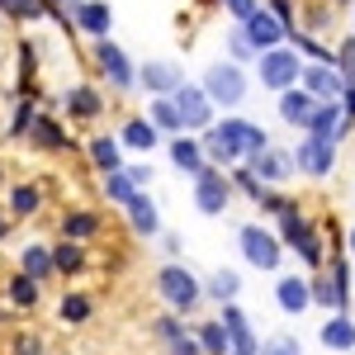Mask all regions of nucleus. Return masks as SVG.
Listing matches in <instances>:
<instances>
[{
  "label": "nucleus",
  "mask_w": 355,
  "mask_h": 355,
  "mask_svg": "<svg viewBox=\"0 0 355 355\" xmlns=\"http://www.w3.org/2000/svg\"><path fill=\"white\" fill-rule=\"evenodd\" d=\"M270 147V137L261 123H251V119H223L214 123L209 133H199V152H204V162L209 166H237L246 157H256V152H266Z\"/></svg>",
  "instance_id": "1"
},
{
  "label": "nucleus",
  "mask_w": 355,
  "mask_h": 355,
  "mask_svg": "<svg viewBox=\"0 0 355 355\" xmlns=\"http://www.w3.org/2000/svg\"><path fill=\"white\" fill-rule=\"evenodd\" d=\"M157 294L166 299V308H171L175 318H185V313H194V308H199V299H204V284H199V275H194L190 266L166 261L162 270H157Z\"/></svg>",
  "instance_id": "2"
},
{
  "label": "nucleus",
  "mask_w": 355,
  "mask_h": 355,
  "mask_svg": "<svg viewBox=\"0 0 355 355\" xmlns=\"http://www.w3.org/2000/svg\"><path fill=\"white\" fill-rule=\"evenodd\" d=\"M199 90L209 95V105L214 110H237L246 100V71L242 67H232V62H214L209 71H204V81H199Z\"/></svg>",
  "instance_id": "3"
},
{
  "label": "nucleus",
  "mask_w": 355,
  "mask_h": 355,
  "mask_svg": "<svg viewBox=\"0 0 355 355\" xmlns=\"http://www.w3.org/2000/svg\"><path fill=\"white\" fill-rule=\"evenodd\" d=\"M237 246H242L246 266H256V270H279L284 246H279V237L266 232L261 223H242V227H237Z\"/></svg>",
  "instance_id": "4"
},
{
  "label": "nucleus",
  "mask_w": 355,
  "mask_h": 355,
  "mask_svg": "<svg viewBox=\"0 0 355 355\" xmlns=\"http://www.w3.org/2000/svg\"><path fill=\"white\" fill-rule=\"evenodd\" d=\"M256 71H261V85L275 90V95H284V90H294L299 85V53L294 48H270V53L256 57Z\"/></svg>",
  "instance_id": "5"
},
{
  "label": "nucleus",
  "mask_w": 355,
  "mask_h": 355,
  "mask_svg": "<svg viewBox=\"0 0 355 355\" xmlns=\"http://www.w3.org/2000/svg\"><path fill=\"white\" fill-rule=\"evenodd\" d=\"M279 246H294V251H299L308 266H318V261H322V242H318L313 223L299 214V204L279 214Z\"/></svg>",
  "instance_id": "6"
},
{
  "label": "nucleus",
  "mask_w": 355,
  "mask_h": 355,
  "mask_svg": "<svg viewBox=\"0 0 355 355\" xmlns=\"http://www.w3.org/2000/svg\"><path fill=\"white\" fill-rule=\"evenodd\" d=\"M227 204H232V180L223 175L218 166H204V171L194 175V209H199L204 218H218Z\"/></svg>",
  "instance_id": "7"
},
{
  "label": "nucleus",
  "mask_w": 355,
  "mask_h": 355,
  "mask_svg": "<svg viewBox=\"0 0 355 355\" xmlns=\"http://www.w3.org/2000/svg\"><path fill=\"white\" fill-rule=\"evenodd\" d=\"M171 105L180 114V133H209V128H214V105H209V95H204L199 85L185 81L171 95Z\"/></svg>",
  "instance_id": "8"
},
{
  "label": "nucleus",
  "mask_w": 355,
  "mask_h": 355,
  "mask_svg": "<svg viewBox=\"0 0 355 355\" xmlns=\"http://www.w3.org/2000/svg\"><path fill=\"white\" fill-rule=\"evenodd\" d=\"M95 67H100V76H105L114 90H128V85L137 81L128 53H123L119 43H110V38H95Z\"/></svg>",
  "instance_id": "9"
},
{
  "label": "nucleus",
  "mask_w": 355,
  "mask_h": 355,
  "mask_svg": "<svg viewBox=\"0 0 355 355\" xmlns=\"http://www.w3.org/2000/svg\"><path fill=\"white\" fill-rule=\"evenodd\" d=\"M237 28H242V38L251 43V53H256V57L270 53V48H284V38H289V33L279 28V19H275L270 10H256V15H251L246 24H237Z\"/></svg>",
  "instance_id": "10"
},
{
  "label": "nucleus",
  "mask_w": 355,
  "mask_h": 355,
  "mask_svg": "<svg viewBox=\"0 0 355 355\" xmlns=\"http://www.w3.org/2000/svg\"><path fill=\"white\" fill-rule=\"evenodd\" d=\"M133 76L142 81V90H147L152 100H162V95H175V90L185 85V71H180L175 62H142Z\"/></svg>",
  "instance_id": "11"
},
{
  "label": "nucleus",
  "mask_w": 355,
  "mask_h": 355,
  "mask_svg": "<svg viewBox=\"0 0 355 355\" xmlns=\"http://www.w3.org/2000/svg\"><path fill=\"white\" fill-rule=\"evenodd\" d=\"M246 171H251L261 185H284V180L294 175V157H289V152H279V147H266V152L246 157Z\"/></svg>",
  "instance_id": "12"
},
{
  "label": "nucleus",
  "mask_w": 355,
  "mask_h": 355,
  "mask_svg": "<svg viewBox=\"0 0 355 355\" xmlns=\"http://www.w3.org/2000/svg\"><path fill=\"white\" fill-rule=\"evenodd\" d=\"M67 24H76L81 33H90V38H110V24H114L110 0H76Z\"/></svg>",
  "instance_id": "13"
},
{
  "label": "nucleus",
  "mask_w": 355,
  "mask_h": 355,
  "mask_svg": "<svg viewBox=\"0 0 355 355\" xmlns=\"http://www.w3.org/2000/svg\"><path fill=\"white\" fill-rule=\"evenodd\" d=\"M299 90H308L318 105H331V100H341L346 81L336 76V67H303L299 71Z\"/></svg>",
  "instance_id": "14"
},
{
  "label": "nucleus",
  "mask_w": 355,
  "mask_h": 355,
  "mask_svg": "<svg viewBox=\"0 0 355 355\" xmlns=\"http://www.w3.org/2000/svg\"><path fill=\"white\" fill-rule=\"evenodd\" d=\"M294 157V171H308V175H327L331 162H336V147L322 142V137H303L299 147L289 152Z\"/></svg>",
  "instance_id": "15"
},
{
  "label": "nucleus",
  "mask_w": 355,
  "mask_h": 355,
  "mask_svg": "<svg viewBox=\"0 0 355 355\" xmlns=\"http://www.w3.org/2000/svg\"><path fill=\"white\" fill-rule=\"evenodd\" d=\"M28 142H33V147H38V152H67V147H71V133H67V128H62V123H57L53 114H33V123H28Z\"/></svg>",
  "instance_id": "16"
},
{
  "label": "nucleus",
  "mask_w": 355,
  "mask_h": 355,
  "mask_svg": "<svg viewBox=\"0 0 355 355\" xmlns=\"http://www.w3.org/2000/svg\"><path fill=\"white\" fill-rule=\"evenodd\" d=\"M308 137H322V142H331V147L346 137V114H341V105H336V100L313 110V119H308Z\"/></svg>",
  "instance_id": "17"
},
{
  "label": "nucleus",
  "mask_w": 355,
  "mask_h": 355,
  "mask_svg": "<svg viewBox=\"0 0 355 355\" xmlns=\"http://www.w3.org/2000/svg\"><path fill=\"white\" fill-rule=\"evenodd\" d=\"M62 105H67V114H71V123H90V119L105 114V95H100L95 85H71Z\"/></svg>",
  "instance_id": "18"
},
{
  "label": "nucleus",
  "mask_w": 355,
  "mask_h": 355,
  "mask_svg": "<svg viewBox=\"0 0 355 355\" xmlns=\"http://www.w3.org/2000/svg\"><path fill=\"white\" fill-rule=\"evenodd\" d=\"M100 214L95 209H67L62 214V242H76V246H85L90 237H100Z\"/></svg>",
  "instance_id": "19"
},
{
  "label": "nucleus",
  "mask_w": 355,
  "mask_h": 355,
  "mask_svg": "<svg viewBox=\"0 0 355 355\" xmlns=\"http://www.w3.org/2000/svg\"><path fill=\"white\" fill-rule=\"evenodd\" d=\"M275 303H279V313H289V318H299L313 308V294H308V279L299 275H284L279 284H275Z\"/></svg>",
  "instance_id": "20"
},
{
  "label": "nucleus",
  "mask_w": 355,
  "mask_h": 355,
  "mask_svg": "<svg viewBox=\"0 0 355 355\" xmlns=\"http://www.w3.org/2000/svg\"><path fill=\"white\" fill-rule=\"evenodd\" d=\"M313 110H318V100H313L308 90H299V85L279 95V119H284L289 128H308V119H313Z\"/></svg>",
  "instance_id": "21"
},
{
  "label": "nucleus",
  "mask_w": 355,
  "mask_h": 355,
  "mask_svg": "<svg viewBox=\"0 0 355 355\" xmlns=\"http://www.w3.org/2000/svg\"><path fill=\"white\" fill-rule=\"evenodd\" d=\"M123 209H128V227H133L137 237H157L162 232V214H157V204L147 194H133Z\"/></svg>",
  "instance_id": "22"
},
{
  "label": "nucleus",
  "mask_w": 355,
  "mask_h": 355,
  "mask_svg": "<svg viewBox=\"0 0 355 355\" xmlns=\"http://www.w3.org/2000/svg\"><path fill=\"white\" fill-rule=\"evenodd\" d=\"M5 299H10V308H15V313H33V308L43 303V284H33L28 275L15 270L10 279H5Z\"/></svg>",
  "instance_id": "23"
},
{
  "label": "nucleus",
  "mask_w": 355,
  "mask_h": 355,
  "mask_svg": "<svg viewBox=\"0 0 355 355\" xmlns=\"http://www.w3.org/2000/svg\"><path fill=\"white\" fill-rule=\"evenodd\" d=\"M19 275H28L33 284L53 279V246L48 242H28L24 251H19Z\"/></svg>",
  "instance_id": "24"
},
{
  "label": "nucleus",
  "mask_w": 355,
  "mask_h": 355,
  "mask_svg": "<svg viewBox=\"0 0 355 355\" xmlns=\"http://www.w3.org/2000/svg\"><path fill=\"white\" fill-rule=\"evenodd\" d=\"M38 209H43V185H33V180H19L10 190V199H5V214L10 218H33Z\"/></svg>",
  "instance_id": "25"
},
{
  "label": "nucleus",
  "mask_w": 355,
  "mask_h": 355,
  "mask_svg": "<svg viewBox=\"0 0 355 355\" xmlns=\"http://www.w3.org/2000/svg\"><path fill=\"white\" fill-rule=\"evenodd\" d=\"M90 162H95V171L100 175H114V171H123V147H119V137L110 133H100V137H90Z\"/></svg>",
  "instance_id": "26"
},
{
  "label": "nucleus",
  "mask_w": 355,
  "mask_h": 355,
  "mask_svg": "<svg viewBox=\"0 0 355 355\" xmlns=\"http://www.w3.org/2000/svg\"><path fill=\"white\" fill-rule=\"evenodd\" d=\"M162 142V133L147 123V119H128L123 128H119V147H133V152H152Z\"/></svg>",
  "instance_id": "27"
},
{
  "label": "nucleus",
  "mask_w": 355,
  "mask_h": 355,
  "mask_svg": "<svg viewBox=\"0 0 355 355\" xmlns=\"http://www.w3.org/2000/svg\"><path fill=\"white\" fill-rule=\"evenodd\" d=\"M171 162L180 166V171H185L190 180L199 175V171H204V166H209V162H204V152H199V137H185V133L171 142Z\"/></svg>",
  "instance_id": "28"
},
{
  "label": "nucleus",
  "mask_w": 355,
  "mask_h": 355,
  "mask_svg": "<svg viewBox=\"0 0 355 355\" xmlns=\"http://www.w3.org/2000/svg\"><path fill=\"white\" fill-rule=\"evenodd\" d=\"M322 346H327V351H351L355 346V322L346 313H336L331 322H322Z\"/></svg>",
  "instance_id": "29"
},
{
  "label": "nucleus",
  "mask_w": 355,
  "mask_h": 355,
  "mask_svg": "<svg viewBox=\"0 0 355 355\" xmlns=\"http://www.w3.org/2000/svg\"><path fill=\"white\" fill-rule=\"evenodd\" d=\"M90 313H95V299H90V294H62V303H57V318H62L67 327L90 322Z\"/></svg>",
  "instance_id": "30"
},
{
  "label": "nucleus",
  "mask_w": 355,
  "mask_h": 355,
  "mask_svg": "<svg viewBox=\"0 0 355 355\" xmlns=\"http://www.w3.org/2000/svg\"><path fill=\"white\" fill-rule=\"evenodd\" d=\"M204 294H209L214 303H232L237 294H242V275L237 270H214L209 284H204Z\"/></svg>",
  "instance_id": "31"
},
{
  "label": "nucleus",
  "mask_w": 355,
  "mask_h": 355,
  "mask_svg": "<svg viewBox=\"0 0 355 355\" xmlns=\"http://www.w3.org/2000/svg\"><path fill=\"white\" fill-rule=\"evenodd\" d=\"M85 270V246L53 242V275H81Z\"/></svg>",
  "instance_id": "32"
},
{
  "label": "nucleus",
  "mask_w": 355,
  "mask_h": 355,
  "mask_svg": "<svg viewBox=\"0 0 355 355\" xmlns=\"http://www.w3.org/2000/svg\"><path fill=\"white\" fill-rule=\"evenodd\" d=\"M190 336L199 341V351H204V355H232V346H227V331H223V322H199V327H194Z\"/></svg>",
  "instance_id": "33"
},
{
  "label": "nucleus",
  "mask_w": 355,
  "mask_h": 355,
  "mask_svg": "<svg viewBox=\"0 0 355 355\" xmlns=\"http://www.w3.org/2000/svg\"><path fill=\"white\" fill-rule=\"evenodd\" d=\"M147 123H152L157 133H180V114H175V105H171V95H162V100L147 105Z\"/></svg>",
  "instance_id": "34"
},
{
  "label": "nucleus",
  "mask_w": 355,
  "mask_h": 355,
  "mask_svg": "<svg viewBox=\"0 0 355 355\" xmlns=\"http://www.w3.org/2000/svg\"><path fill=\"white\" fill-rule=\"evenodd\" d=\"M10 355H48V341L38 331H15L10 336Z\"/></svg>",
  "instance_id": "35"
},
{
  "label": "nucleus",
  "mask_w": 355,
  "mask_h": 355,
  "mask_svg": "<svg viewBox=\"0 0 355 355\" xmlns=\"http://www.w3.org/2000/svg\"><path fill=\"white\" fill-rule=\"evenodd\" d=\"M152 336H157L162 346H171L175 336H185V322H180L175 313H162V318H152Z\"/></svg>",
  "instance_id": "36"
},
{
  "label": "nucleus",
  "mask_w": 355,
  "mask_h": 355,
  "mask_svg": "<svg viewBox=\"0 0 355 355\" xmlns=\"http://www.w3.org/2000/svg\"><path fill=\"white\" fill-rule=\"evenodd\" d=\"M331 67H336V76L346 85H355V38L341 43V53H331Z\"/></svg>",
  "instance_id": "37"
},
{
  "label": "nucleus",
  "mask_w": 355,
  "mask_h": 355,
  "mask_svg": "<svg viewBox=\"0 0 355 355\" xmlns=\"http://www.w3.org/2000/svg\"><path fill=\"white\" fill-rule=\"evenodd\" d=\"M133 185H128V175H123V171H114V175H105V199H110V204H128V199H133Z\"/></svg>",
  "instance_id": "38"
},
{
  "label": "nucleus",
  "mask_w": 355,
  "mask_h": 355,
  "mask_svg": "<svg viewBox=\"0 0 355 355\" xmlns=\"http://www.w3.org/2000/svg\"><path fill=\"white\" fill-rule=\"evenodd\" d=\"M227 180H232V190H242L246 199H261V194H266V185H261V180H256V175L246 171V166H237V171H232Z\"/></svg>",
  "instance_id": "39"
},
{
  "label": "nucleus",
  "mask_w": 355,
  "mask_h": 355,
  "mask_svg": "<svg viewBox=\"0 0 355 355\" xmlns=\"http://www.w3.org/2000/svg\"><path fill=\"white\" fill-rule=\"evenodd\" d=\"M33 114H38V105H33V100H19V105H15V119H10V137H24L28 123H33Z\"/></svg>",
  "instance_id": "40"
},
{
  "label": "nucleus",
  "mask_w": 355,
  "mask_h": 355,
  "mask_svg": "<svg viewBox=\"0 0 355 355\" xmlns=\"http://www.w3.org/2000/svg\"><path fill=\"white\" fill-rule=\"evenodd\" d=\"M227 53H232V67H242V62H251V43H246L242 38V28H232V33H227Z\"/></svg>",
  "instance_id": "41"
},
{
  "label": "nucleus",
  "mask_w": 355,
  "mask_h": 355,
  "mask_svg": "<svg viewBox=\"0 0 355 355\" xmlns=\"http://www.w3.org/2000/svg\"><path fill=\"white\" fill-rule=\"evenodd\" d=\"M218 5H223V10H227V15H232V19H237V24H246V19H251V15L261 10L256 0H218Z\"/></svg>",
  "instance_id": "42"
},
{
  "label": "nucleus",
  "mask_w": 355,
  "mask_h": 355,
  "mask_svg": "<svg viewBox=\"0 0 355 355\" xmlns=\"http://www.w3.org/2000/svg\"><path fill=\"white\" fill-rule=\"evenodd\" d=\"M256 355H303V351H299V341H294V336H275V341H266Z\"/></svg>",
  "instance_id": "43"
},
{
  "label": "nucleus",
  "mask_w": 355,
  "mask_h": 355,
  "mask_svg": "<svg viewBox=\"0 0 355 355\" xmlns=\"http://www.w3.org/2000/svg\"><path fill=\"white\" fill-rule=\"evenodd\" d=\"M123 175H128V185H133L137 194L152 185V166H123Z\"/></svg>",
  "instance_id": "44"
},
{
  "label": "nucleus",
  "mask_w": 355,
  "mask_h": 355,
  "mask_svg": "<svg viewBox=\"0 0 355 355\" xmlns=\"http://www.w3.org/2000/svg\"><path fill=\"white\" fill-rule=\"evenodd\" d=\"M270 15L279 19L284 33H294V5H289V0H270Z\"/></svg>",
  "instance_id": "45"
},
{
  "label": "nucleus",
  "mask_w": 355,
  "mask_h": 355,
  "mask_svg": "<svg viewBox=\"0 0 355 355\" xmlns=\"http://www.w3.org/2000/svg\"><path fill=\"white\" fill-rule=\"evenodd\" d=\"M166 355H204V351H199V341H194L190 331H185V336H175V341L166 346Z\"/></svg>",
  "instance_id": "46"
},
{
  "label": "nucleus",
  "mask_w": 355,
  "mask_h": 355,
  "mask_svg": "<svg viewBox=\"0 0 355 355\" xmlns=\"http://www.w3.org/2000/svg\"><path fill=\"white\" fill-rule=\"evenodd\" d=\"M336 105H341V114H346V119H351V114H355V85H346V90H341V100H336Z\"/></svg>",
  "instance_id": "47"
},
{
  "label": "nucleus",
  "mask_w": 355,
  "mask_h": 355,
  "mask_svg": "<svg viewBox=\"0 0 355 355\" xmlns=\"http://www.w3.org/2000/svg\"><path fill=\"white\" fill-rule=\"evenodd\" d=\"M162 251L175 261V256H180V237H175V232H166V237H162Z\"/></svg>",
  "instance_id": "48"
},
{
  "label": "nucleus",
  "mask_w": 355,
  "mask_h": 355,
  "mask_svg": "<svg viewBox=\"0 0 355 355\" xmlns=\"http://www.w3.org/2000/svg\"><path fill=\"white\" fill-rule=\"evenodd\" d=\"M10 227H15V218H10V214H5V204H0V242L10 237Z\"/></svg>",
  "instance_id": "49"
},
{
  "label": "nucleus",
  "mask_w": 355,
  "mask_h": 355,
  "mask_svg": "<svg viewBox=\"0 0 355 355\" xmlns=\"http://www.w3.org/2000/svg\"><path fill=\"white\" fill-rule=\"evenodd\" d=\"M351 251H355V227H351Z\"/></svg>",
  "instance_id": "50"
},
{
  "label": "nucleus",
  "mask_w": 355,
  "mask_h": 355,
  "mask_svg": "<svg viewBox=\"0 0 355 355\" xmlns=\"http://www.w3.org/2000/svg\"><path fill=\"white\" fill-rule=\"evenodd\" d=\"M0 185H5V166H0Z\"/></svg>",
  "instance_id": "51"
},
{
  "label": "nucleus",
  "mask_w": 355,
  "mask_h": 355,
  "mask_svg": "<svg viewBox=\"0 0 355 355\" xmlns=\"http://www.w3.org/2000/svg\"><path fill=\"white\" fill-rule=\"evenodd\" d=\"M67 5H76V0H67Z\"/></svg>",
  "instance_id": "52"
},
{
  "label": "nucleus",
  "mask_w": 355,
  "mask_h": 355,
  "mask_svg": "<svg viewBox=\"0 0 355 355\" xmlns=\"http://www.w3.org/2000/svg\"><path fill=\"white\" fill-rule=\"evenodd\" d=\"M232 355H237V351H232Z\"/></svg>",
  "instance_id": "53"
}]
</instances>
